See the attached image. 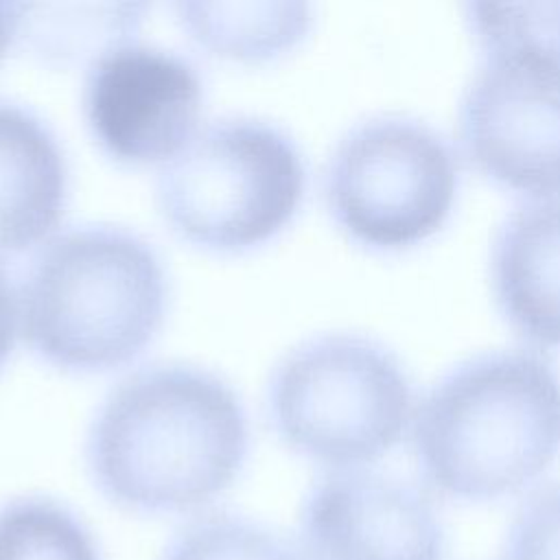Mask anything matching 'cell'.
<instances>
[{
  "label": "cell",
  "instance_id": "1",
  "mask_svg": "<svg viewBox=\"0 0 560 560\" xmlns=\"http://www.w3.org/2000/svg\"><path fill=\"white\" fill-rule=\"evenodd\" d=\"M85 466L105 499L140 514H177L217 499L245 466L249 420L219 372L155 361L101 398L85 433Z\"/></svg>",
  "mask_w": 560,
  "mask_h": 560
},
{
  "label": "cell",
  "instance_id": "2",
  "mask_svg": "<svg viewBox=\"0 0 560 560\" xmlns=\"http://www.w3.org/2000/svg\"><path fill=\"white\" fill-rule=\"evenodd\" d=\"M411 444L444 494L497 499L532 483L560 451V376L532 350H494L448 370L420 398Z\"/></svg>",
  "mask_w": 560,
  "mask_h": 560
},
{
  "label": "cell",
  "instance_id": "3",
  "mask_svg": "<svg viewBox=\"0 0 560 560\" xmlns=\"http://www.w3.org/2000/svg\"><path fill=\"white\" fill-rule=\"evenodd\" d=\"M168 278L136 230L81 223L50 236L18 287L20 330L46 361L101 370L136 357L160 330Z\"/></svg>",
  "mask_w": 560,
  "mask_h": 560
},
{
  "label": "cell",
  "instance_id": "4",
  "mask_svg": "<svg viewBox=\"0 0 560 560\" xmlns=\"http://www.w3.org/2000/svg\"><path fill=\"white\" fill-rule=\"evenodd\" d=\"M483 61L459 103V136L490 179L560 197V4H470Z\"/></svg>",
  "mask_w": 560,
  "mask_h": 560
},
{
  "label": "cell",
  "instance_id": "5",
  "mask_svg": "<svg viewBox=\"0 0 560 560\" xmlns=\"http://www.w3.org/2000/svg\"><path fill=\"white\" fill-rule=\"evenodd\" d=\"M265 405L291 448L332 468H359L400 442L413 389L383 343L357 332H319L278 357Z\"/></svg>",
  "mask_w": 560,
  "mask_h": 560
},
{
  "label": "cell",
  "instance_id": "6",
  "mask_svg": "<svg viewBox=\"0 0 560 560\" xmlns=\"http://www.w3.org/2000/svg\"><path fill=\"white\" fill-rule=\"evenodd\" d=\"M306 186L293 136L254 114L206 122L155 177L164 219L210 249H247L278 234L298 212Z\"/></svg>",
  "mask_w": 560,
  "mask_h": 560
},
{
  "label": "cell",
  "instance_id": "7",
  "mask_svg": "<svg viewBox=\"0 0 560 560\" xmlns=\"http://www.w3.org/2000/svg\"><path fill=\"white\" fill-rule=\"evenodd\" d=\"M459 173L451 144L407 116L352 125L324 168V195L337 225L374 249L411 247L451 214Z\"/></svg>",
  "mask_w": 560,
  "mask_h": 560
},
{
  "label": "cell",
  "instance_id": "8",
  "mask_svg": "<svg viewBox=\"0 0 560 560\" xmlns=\"http://www.w3.org/2000/svg\"><path fill=\"white\" fill-rule=\"evenodd\" d=\"M203 81L184 55L136 39L109 46L83 79V114L98 144L133 164L166 162L197 131Z\"/></svg>",
  "mask_w": 560,
  "mask_h": 560
},
{
  "label": "cell",
  "instance_id": "9",
  "mask_svg": "<svg viewBox=\"0 0 560 560\" xmlns=\"http://www.w3.org/2000/svg\"><path fill=\"white\" fill-rule=\"evenodd\" d=\"M300 545L308 560H442L444 532L416 486L365 468H332L302 501Z\"/></svg>",
  "mask_w": 560,
  "mask_h": 560
},
{
  "label": "cell",
  "instance_id": "10",
  "mask_svg": "<svg viewBox=\"0 0 560 560\" xmlns=\"http://www.w3.org/2000/svg\"><path fill=\"white\" fill-rule=\"evenodd\" d=\"M490 273L508 324L534 346H560V199L525 203L503 221Z\"/></svg>",
  "mask_w": 560,
  "mask_h": 560
},
{
  "label": "cell",
  "instance_id": "11",
  "mask_svg": "<svg viewBox=\"0 0 560 560\" xmlns=\"http://www.w3.org/2000/svg\"><path fill=\"white\" fill-rule=\"evenodd\" d=\"M68 160L52 127L0 96V252L44 241L68 199Z\"/></svg>",
  "mask_w": 560,
  "mask_h": 560
},
{
  "label": "cell",
  "instance_id": "12",
  "mask_svg": "<svg viewBox=\"0 0 560 560\" xmlns=\"http://www.w3.org/2000/svg\"><path fill=\"white\" fill-rule=\"evenodd\" d=\"M182 28L206 50L238 59L265 61L291 50L311 28L308 2H199L175 4Z\"/></svg>",
  "mask_w": 560,
  "mask_h": 560
},
{
  "label": "cell",
  "instance_id": "13",
  "mask_svg": "<svg viewBox=\"0 0 560 560\" xmlns=\"http://www.w3.org/2000/svg\"><path fill=\"white\" fill-rule=\"evenodd\" d=\"M147 4H24L18 2V39L46 61L96 59L133 39Z\"/></svg>",
  "mask_w": 560,
  "mask_h": 560
},
{
  "label": "cell",
  "instance_id": "14",
  "mask_svg": "<svg viewBox=\"0 0 560 560\" xmlns=\"http://www.w3.org/2000/svg\"><path fill=\"white\" fill-rule=\"evenodd\" d=\"M0 560H103L90 527L61 501L22 494L0 503Z\"/></svg>",
  "mask_w": 560,
  "mask_h": 560
},
{
  "label": "cell",
  "instance_id": "15",
  "mask_svg": "<svg viewBox=\"0 0 560 560\" xmlns=\"http://www.w3.org/2000/svg\"><path fill=\"white\" fill-rule=\"evenodd\" d=\"M160 560H308L300 542L234 512L190 518L166 542Z\"/></svg>",
  "mask_w": 560,
  "mask_h": 560
},
{
  "label": "cell",
  "instance_id": "16",
  "mask_svg": "<svg viewBox=\"0 0 560 560\" xmlns=\"http://www.w3.org/2000/svg\"><path fill=\"white\" fill-rule=\"evenodd\" d=\"M505 560H560V486L536 494L516 514Z\"/></svg>",
  "mask_w": 560,
  "mask_h": 560
},
{
  "label": "cell",
  "instance_id": "17",
  "mask_svg": "<svg viewBox=\"0 0 560 560\" xmlns=\"http://www.w3.org/2000/svg\"><path fill=\"white\" fill-rule=\"evenodd\" d=\"M18 330H20L18 289L11 284V278L4 265L0 262V368L15 343Z\"/></svg>",
  "mask_w": 560,
  "mask_h": 560
},
{
  "label": "cell",
  "instance_id": "18",
  "mask_svg": "<svg viewBox=\"0 0 560 560\" xmlns=\"http://www.w3.org/2000/svg\"><path fill=\"white\" fill-rule=\"evenodd\" d=\"M18 2H0V59L9 44L18 39Z\"/></svg>",
  "mask_w": 560,
  "mask_h": 560
}]
</instances>
